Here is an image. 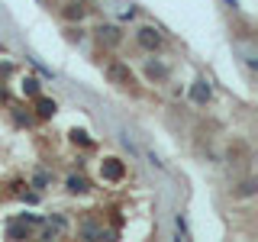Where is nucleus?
I'll list each match as a JSON object with an SVG mask.
<instances>
[{"instance_id": "39448f33", "label": "nucleus", "mask_w": 258, "mask_h": 242, "mask_svg": "<svg viewBox=\"0 0 258 242\" xmlns=\"http://www.w3.org/2000/svg\"><path fill=\"white\" fill-rule=\"evenodd\" d=\"M78 236L81 239H113V236H116V229H107L100 220H91V216H87V220L78 223Z\"/></svg>"}, {"instance_id": "9b49d317", "label": "nucleus", "mask_w": 258, "mask_h": 242, "mask_svg": "<svg viewBox=\"0 0 258 242\" xmlns=\"http://www.w3.org/2000/svg\"><path fill=\"white\" fill-rule=\"evenodd\" d=\"M20 94H23V97H29V100H32V97H39V94H42V78L26 75V78L20 81Z\"/></svg>"}, {"instance_id": "ddd939ff", "label": "nucleus", "mask_w": 258, "mask_h": 242, "mask_svg": "<svg viewBox=\"0 0 258 242\" xmlns=\"http://www.w3.org/2000/svg\"><path fill=\"white\" fill-rule=\"evenodd\" d=\"M7 239H32V229L26 223L13 220V223H7Z\"/></svg>"}, {"instance_id": "a211bd4d", "label": "nucleus", "mask_w": 258, "mask_h": 242, "mask_svg": "<svg viewBox=\"0 0 258 242\" xmlns=\"http://www.w3.org/2000/svg\"><path fill=\"white\" fill-rule=\"evenodd\" d=\"M26 58H29V65H32V68H36V71H39V75H42V78H48V81H55V71H52V68H45V65L39 62L36 55H26Z\"/></svg>"}, {"instance_id": "9d476101", "label": "nucleus", "mask_w": 258, "mask_h": 242, "mask_svg": "<svg viewBox=\"0 0 258 242\" xmlns=\"http://www.w3.org/2000/svg\"><path fill=\"white\" fill-rule=\"evenodd\" d=\"M87 10H91V7H87L84 0H68V4H64V10H61V16L68 23H81L87 16Z\"/></svg>"}, {"instance_id": "f3484780", "label": "nucleus", "mask_w": 258, "mask_h": 242, "mask_svg": "<svg viewBox=\"0 0 258 242\" xmlns=\"http://www.w3.org/2000/svg\"><path fill=\"white\" fill-rule=\"evenodd\" d=\"M64 39H68V42H81V39H84V26H81V23H68Z\"/></svg>"}, {"instance_id": "7ed1b4c3", "label": "nucleus", "mask_w": 258, "mask_h": 242, "mask_svg": "<svg viewBox=\"0 0 258 242\" xmlns=\"http://www.w3.org/2000/svg\"><path fill=\"white\" fill-rule=\"evenodd\" d=\"M142 75L152 81V84H165L168 78H171V65H168L165 58H155V55H149L142 65Z\"/></svg>"}, {"instance_id": "f257e3e1", "label": "nucleus", "mask_w": 258, "mask_h": 242, "mask_svg": "<svg viewBox=\"0 0 258 242\" xmlns=\"http://www.w3.org/2000/svg\"><path fill=\"white\" fill-rule=\"evenodd\" d=\"M103 75H107V81L113 87H119V91H139L136 87V75H133V68H129L126 62H119V58H113V62H107V68H103Z\"/></svg>"}, {"instance_id": "4be33fe9", "label": "nucleus", "mask_w": 258, "mask_h": 242, "mask_svg": "<svg viewBox=\"0 0 258 242\" xmlns=\"http://www.w3.org/2000/svg\"><path fill=\"white\" fill-rule=\"evenodd\" d=\"M0 52H4V45H0Z\"/></svg>"}, {"instance_id": "423d86ee", "label": "nucleus", "mask_w": 258, "mask_h": 242, "mask_svg": "<svg viewBox=\"0 0 258 242\" xmlns=\"http://www.w3.org/2000/svg\"><path fill=\"white\" fill-rule=\"evenodd\" d=\"M94 39L100 45H107V48H116L119 42H123V29H119L116 23H100V26L94 29Z\"/></svg>"}, {"instance_id": "6e6552de", "label": "nucleus", "mask_w": 258, "mask_h": 242, "mask_svg": "<svg viewBox=\"0 0 258 242\" xmlns=\"http://www.w3.org/2000/svg\"><path fill=\"white\" fill-rule=\"evenodd\" d=\"M32 113H36V119H55V113H58V100H52V97H45V94L32 97Z\"/></svg>"}, {"instance_id": "0eeeda50", "label": "nucleus", "mask_w": 258, "mask_h": 242, "mask_svg": "<svg viewBox=\"0 0 258 242\" xmlns=\"http://www.w3.org/2000/svg\"><path fill=\"white\" fill-rule=\"evenodd\" d=\"M187 97H190V103H197V107H207V103L213 100V84H210L207 78H197V81L190 84Z\"/></svg>"}, {"instance_id": "2eb2a0df", "label": "nucleus", "mask_w": 258, "mask_h": 242, "mask_svg": "<svg viewBox=\"0 0 258 242\" xmlns=\"http://www.w3.org/2000/svg\"><path fill=\"white\" fill-rule=\"evenodd\" d=\"M255 191H258V184L248 177V181H242V184H236V188H232V197H252Z\"/></svg>"}, {"instance_id": "aec40b11", "label": "nucleus", "mask_w": 258, "mask_h": 242, "mask_svg": "<svg viewBox=\"0 0 258 242\" xmlns=\"http://www.w3.org/2000/svg\"><path fill=\"white\" fill-rule=\"evenodd\" d=\"M20 197H23V204H39V191H29V194L23 191Z\"/></svg>"}, {"instance_id": "1a4fd4ad", "label": "nucleus", "mask_w": 258, "mask_h": 242, "mask_svg": "<svg viewBox=\"0 0 258 242\" xmlns=\"http://www.w3.org/2000/svg\"><path fill=\"white\" fill-rule=\"evenodd\" d=\"M64 191L71 194V197H84L87 191H91V181H87L81 171H75V174H68L64 177Z\"/></svg>"}, {"instance_id": "f03ea898", "label": "nucleus", "mask_w": 258, "mask_h": 242, "mask_svg": "<svg viewBox=\"0 0 258 242\" xmlns=\"http://www.w3.org/2000/svg\"><path fill=\"white\" fill-rule=\"evenodd\" d=\"M136 45L149 55H158L161 48H165V36H161L158 26H139L136 29Z\"/></svg>"}, {"instance_id": "f8f14e48", "label": "nucleus", "mask_w": 258, "mask_h": 242, "mask_svg": "<svg viewBox=\"0 0 258 242\" xmlns=\"http://www.w3.org/2000/svg\"><path fill=\"white\" fill-rule=\"evenodd\" d=\"M10 116H13V123L20 126V129H29L32 123H36V113H29V110H23V107H10Z\"/></svg>"}, {"instance_id": "20e7f679", "label": "nucleus", "mask_w": 258, "mask_h": 242, "mask_svg": "<svg viewBox=\"0 0 258 242\" xmlns=\"http://www.w3.org/2000/svg\"><path fill=\"white\" fill-rule=\"evenodd\" d=\"M126 177V161L123 158H116V155H107L100 161V181H107V184H119Z\"/></svg>"}, {"instance_id": "6ab92c4d", "label": "nucleus", "mask_w": 258, "mask_h": 242, "mask_svg": "<svg viewBox=\"0 0 258 242\" xmlns=\"http://www.w3.org/2000/svg\"><path fill=\"white\" fill-rule=\"evenodd\" d=\"M174 226H177V232H181L184 239H190V229H187V216H184V213H177V216H174Z\"/></svg>"}, {"instance_id": "412c9836", "label": "nucleus", "mask_w": 258, "mask_h": 242, "mask_svg": "<svg viewBox=\"0 0 258 242\" xmlns=\"http://www.w3.org/2000/svg\"><path fill=\"white\" fill-rule=\"evenodd\" d=\"M226 7H232V10H239V0H223Z\"/></svg>"}, {"instance_id": "dca6fc26", "label": "nucleus", "mask_w": 258, "mask_h": 242, "mask_svg": "<svg viewBox=\"0 0 258 242\" xmlns=\"http://www.w3.org/2000/svg\"><path fill=\"white\" fill-rule=\"evenodd\" d=\"M68 139L75 142V145H81V149H91V136H87L84 129H71V133H68Z\"/></svg>"}, {"instance_id": "4468645a", "label": "nucleus", "mask_w": 258, "mask_h": 242, "mask_svg": "<svg viewBox=\"0 0 258 242\" xmlns=\"http://www.w3.org/2000/svg\"><path fill=\"white\" fill-rule=\"evenodd\" d=\"M48 184H52V171H48V168H39V171H36V174H32V181H29V188H32V191H39V194H42V191L48 188Z\"/></svg>"}]
</instances>
